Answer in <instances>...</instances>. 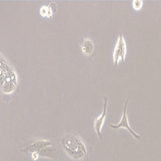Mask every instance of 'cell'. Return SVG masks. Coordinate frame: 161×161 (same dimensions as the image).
Wrapping results in <instances>:
<instances>
[{
    "instance_id": "5",
    "label": "cell",
    "mask_w": 161,
    "mask_h": 161,
    "mask_svg": "<svg viewBox=\"0 0 161 161\" xmlns=\"http://www.w3.org/2000/svg\"><path fill=\"white\" fill-rule=\"evenodd\" d=\"M81 49L84 54L86 56L91 55L94 49V44L92 40L89 38L84 39L81 45Z\"/></svg>"
},
{
    "instance_id": "1",
    "label": "cell",
    "mask_w": 161,
    "mask_h": 161,
    "mask_svg": "<svg viewBox=\"0 0 161 161\" xmlns=\"http://www.w3.org/2000/svg\"><path fill=\"white\" fill-rule=\"evenodd\" d=\"M63 146L67 152L72 158L80 159L86 153V148L83 143L80 139L75 137L64 138Z\"/></svg>"
},
{
    "instance_id": "3",
    "label": "cell",
    "mask_w": 161,
    "mask_h": 161,
    "mask_svg": "<svg viewBox=\"0 0 161 161\" xmlns=\"http://www.w3.org/2000/svg\"><path fill=\"white\" fill-rule=\"evenodd\" d=\"M127 47L124 37L120 34L118 38L113 53V62L114 66H117L120 61L124 63L126 59Z\"/></svg>"
},
{
    "instance_id": "7",
    "label": "cell",
    "mask_w": 161,
    "mask_h": 161,
    "mask_svg": "<svg viewBox=\"0 0 161 161\" xmlns=\"http://www.w3.org/2000/svg\"><path fill=\"white\" fill-rule=\"evenodd\" d=\"M143 2L142 1H134L133 2L132 6L134 9L136 11L140 10L143 6Z\"/></svg>"
},
{
    "instance_id": "6",
    "label": "cell",
    "mask_w": 161,
    "mask_h": 161,
    "mask_svg": "<svg viewBox=\"0 0 161 161\" xmlns=\"http://www.w3.org/2000/svg\"><path fill=\"white\" fill-rule=\"evenodd\" d=\"M40 14L43 16H47L50 18L52 15V10L49 5L44 6L41 8Z\"/></svg>"
},
{
    "instance_id": "4",
    "label": "cell",
    "mask_w": 161,
    "mask_h": 161,
    "mask_svg": "<svg viewBox=\"0 0 161 161\" xmlns=\"http://www.w3.org/2000/svg\"><path fill=\"white\" fill-rule=\"evenodd\" d=\"M107 103H108V99L106 97H105L104 98L102 113L97 118H96L94 121V126L95 131L100 138H102V137L101 133L102 129L103 127L104 121L106 118V114H107Z\"/></svg>"
},
{
    "instance_id": "2",
    "label": "cell",
    "mask_w": 161,
    "mask_h": 161,
    "mask_svg": "<svg viewBox=\"0 0 161 161\" xmlns=\"http://www.w3.org/2000/svg\"><path fill=\"white\" fill-rule=\"evenodd\" d=\"M129 101V98H128L126 100V102H125L122 116L120 118L119 122L115 125L111 124L110 125V127L112 129H114V130L119 129H125L128 131H129L135 138L140 139L141 138V136L131 128L130 124H129V119H128V115H127V106H128Z\"/></svg>"
}]
</instances>
